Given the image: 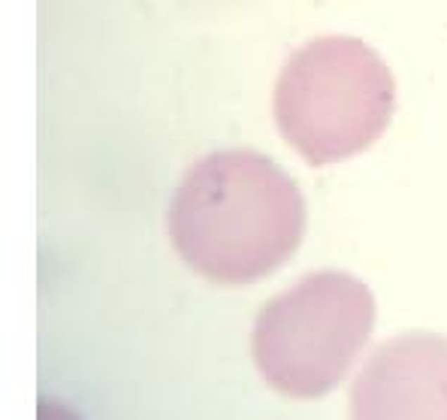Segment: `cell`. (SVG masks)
<instances>
[{"label": "cell", "instance_id": "obj_1", "mask_svg": "<svg viewBox=\"0 0 447 420\" xmlns=\"http://www.w3.org/2000/svg\"><path fill=\"white\" fill-rule=\"evenodd\" d=\"M302 191L272 157L212 152L185 173L169 203V239L197 275L251 284L287 263L306 236Z\"/></svg>", "mask_w": 447, "mask_h": 420}, {"label": "cell", "instance_id": "obj_2", "mask_svg": "<svg viewBox=\"0 0 447 420\" xmlns=\"http://www.w3.org/2000/svg\"><path fill=\"white\" fill-rule=\"evenodd\" d=\"M396 109V79L384 58L357 37H318L281 67L272 115L311 166L363 155L384 136Z\"/></svg>", "mask_w": 447, "mask_h": 420}, {"label": "cell", "instance_id": "obj_3", "mask_svg": "<svg viewBox=\"0 0 447 420\" xmlns=\"http://www.w3.org/2000/svg\"><path fill=\"white\" fill-rule=\"evenodd\" d=\"M375 317V296L357 275L309 273L260 308L251 329L254 366L281 396L320 399L357 363Z\"/></svg>", "mask_w": 447, "mask_h": 420}, {"label": "cell", "instance_id": "obj_4", "mask_svg": "<svg viewBox=\"0 0 447 420\" xmlns=\"http://www.w3.org/2000/svg\"><path fill=\"white\" fill-rule=\"evenodd\" d=\"M351 420H447V336L408 329L369 354L351 384Z\"/></svg>", "mask_w": 447, "mask_h": 420}]
</instances>
